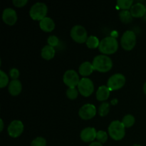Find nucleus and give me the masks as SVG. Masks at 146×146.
<instances>
[{
  "instance_id": "obj_1",
  "label": "nucleus",
  "mask_w": 146,
  "mask_h": 146,
  "mask_svg": "<svg viewBox=\"0 0 146 146\" xmlns=\"http://www.w3.org/2000/svg\"><path fill=\"white\" fill-rule=\"evenodd\" d=\"M95 70L100 72H107L113 66V61L108 56L101 54L94 57L92 62Z\"/></svg>"
},
{
  "instance_id": "obj_2",
  "label": "nucleus",
  "mask_w": 146,
  "mask_h": 146,
  "mask_svg": "<svg viewBox=\"0 0 146 146\" xmlns=\"http://www.w3.org/2000/svg\"><path fill=\"white\" fill-rule=\"evenodd\" d=\"M118 42L113 36H106L100 41L98 49L103 54H111L118 50Z\"/></svg>"
},
{
  "instance_id": "obj_3",
  "label": "nucleus",
  "mask_w": 146,
  "mask_h": 146,
  "mask_svg": "<svg viewBox=\"0 0 146 146\" xmlns=\"http://www.w3.org/2000/svg\"><path fill=\"white\" fill-rule=\"evenodd\" d=\"M125 128L122 122L119 121H113L108 126V133L113 140L120 141L125 136Z\"/></svg>"
},
{
  "instance_id": "obj_4",
  "label": "nucleus",
  "mask_w": 146,
  "mask_h": 146,
  "mask_svg": "<svg viewBox=\"0 0 146 146\" xmlns=\"http://www.w3.org/2000/svg\"><path fill=\"white\" fill-rule=\"evenodd\" d=\"M48 11V7L44 2L35 3L31 6L29 10V15L34 20H42L45 18Z\"/></svg>"
},
{
  "instance_id": "obj_5",
  "label": "nucleus",
  "mask_w": 146,
  "mask_h": 146,
  "mask_svg": "<svg viewBox=\"0 0 146 146\" xmlns=\"http://www.w3.org/2000/svg\"><path fill=\"white\" fill-rule=\"evenodd\" d=\"M136 44V35L131 30L125 31L121 38V44L125 50L133 49Z\"/></svg>"
},
{
  "instance_id": "obj_6",
  "label": "nucleus",
  "mask_w": 146,
  "mask_h": 146,
  "mask_svg": "<svg viewBox=\"0 0 146 146\" xmlns=\"http://www.w3.org/2000/svg\"><path fill=\"white\" fill-rule=\"evenodd\" d=\"M125 84V77L122 74H115L111 76L107 81V86L111 91L122 88Z\"/></svg>"
},
{
  "instance_id": "obj_7",
  "label": "nucleus",
  "mask_w": 146,
  "mask_h": 146,
  "mask_svg": "<svg viewBox=\"0 0 146 146\" xmlns=\"http://www.w3.org/2000/svg\"><path fill=\"white\" fill-rule=\"evenodd\" d=\"M78 88L80 94L84 96H89L94 91L93 81L88 78H82L78 84Z\"/></svg>"
},
{
  "instance_id": "obj_8",
  "label": "nucleus",
  "mask_w": 146,
  "mask_h": 146,
  "mask_svg": "<svg viewBox=\"0 0 146 146\" xmlns=\"http://www.w3.org/2000/svg\"><path fill=\"white\" fill-rule=\"evenodd\" d=\"M71 36L73 39L78 43H84L86 41L87 31L81 25H75L71 29Z\"/></svg>"
},
{
  "instance_id": "obj_9",
  "label": "nucleus",
  "mask_w": 146,
  "mask_h": 146,
  "mask_svg": "<svg viewBox=\"0 0 146 146\" xmlns=\"http://www.w3.org/2000/svg\"><path fill=\"white\" fill-rule=\"evenodd\" d=\"M63 80L66 85L68 86V88H74L76 86H78L79 83V76L76 71L73 69L67 70L64 74Z\"/></svg>"
},
{
  "instance_id": "obj_10",
  "label": "nucleus",
  "mask_w": 146,
  "mask_h": 146,
  "mask_svg": "<svg viewBox=\"0 0 146 146\" xmlns=\"http://www.w3.org/2000/svg\"><path fill=\"white\" fill-rule=\"evenodd\" d=\"M96 108L91 104H86L82 106L78 111V115L82 119L89 120L95 116Z\"/></svg>"
},
{
  "instance_id": "obj_11",
  "label": "nucleus",
  "mask_w": 146,
  "mask_h": 146,
  "mask_svg": "<svg viewBox=\"0 0 146 146\" xmlns=\"http://www.w3.org/2000/svg\"><path fill=\"white\" fill-rule=\"evenodd\" d=\"M7 131L10 136L17 138L24 131V124L19 120H14L9 125Z\"/></svg>"
},
{
  "instance_id": "obj_12",
  "label": "nucleus",
  "mask_w": 146,
  "mask_h": 146,
  "mask_svg": "<svg viewBox=\"0 0 146 146\" xmlns=\"http://www.w3.org/2000/svg\"><path fill=\"white\" fill-rule=\"evenodd\" d=\"M2 19L8 25H14L17 21V12L10 7L4 9L2 13Z\"/></svg>"
},
{
  "instance_id": "obj_13",
  "label": "nucleus",
  "mask_w": 146,
  "mask_h": 146,
  "mask_svg": "<svg viewBox=\"0 0 146 146\" xmlns=\"http://www.w3.org/2000/svg\"><path fill=\"white\" fill-rule=\"evenodd\" d=\"M97 132L93 127H87L81 131L80 137L84 142H91L96 138Z\"/></svg>"
},
{
  "instance_id": "obj_14",
  "label": "nucleus",
  "mask_w": 146,
  "mask_h": 146,
  "mask_svg": "<svg viewBox=\"0 0 146 146\" xmlns=\"http://www.w3.org/2000/svg\"><path fill=\"white\" fill-rule=\"evenodd\" d=\"M131 13L133 17H143L146 13V7L142 3L138 2L135 4H133L131 8Z\"/></svg>"
},
{
  "instance_id": "obj_15",
  "label": "nucleus",
  "mask_w": 146,
  "mask_h": 146,
  "mask_svg": "<svg viewBox=\"0 0 146 146\" xmlns=\"http://www.w3.org/2000/svg\"><path fill=\"white\" fill-rule=\"evenodd\" d=\"M9 92L12 96H17L21 93L22 90V84L18 79L12 80L9 84Z\"/></svg>"
},
{
  "instance_id": "obj_16",
  "label": "nucleus",
  "mask_w": 146,
  "mask_h": 146,
  "mask_svg": "<svg viewBox=\"0 0 146 146\" xmlns=\"http://www.w3.org/2000/svg\"><path fill=\"white\" fill-rule=\"evenodd\" d=\"M39 27L43 31L50 32L54 30V27H55V23L52 19L46 17L45 18L40 21Z\"/></svg>"
},
{
  "instance_id": "obj_17",
  "label": "nucleus",
  "mask_w": 146,
  "mask_h": 146,
  "mask_svg": "<svg viewBox=\"0 0 146 146\" xmlns=\"http://www.w3.org/2000/svg\"><path fill=\"white\" fill-rule=\"evenodd\" d=\"M94 68L93 64L89 61H84L82 64L80 65L78 71L81 75L84 76H89L93 73L94 71Z\"/></svg>"
},
{
  "instance_id": "obj_18",
  "label": "nucleus",
  "mask_w": 146,
  "mask_h": 146,
  "mask_svg": "<svg viewBox=\"0 0 146 146\" xmlns=\"http://www.w3.org/2000/svg\"><path fill=\"white\" fill-rule=\"evenodd\" d=\"M111 90L107 86H101L96 91V98L100 101L108 99L110 96Z\"/></svg>"
},
{
  "instance_id": "obj_19",
  "label": "nucleus",
  "mask_w": 146,
  "mask_h": 146,
  "mask_svg": "<svg viewBox=\"0 0 146 146\" xmlns=\"http://www.w3.org/2000/svg\"><path fill=\"white\" fill-rule=\"evenodd\" d=\"M41 55L44 59L50 60L54 58L55 55V49L50 45H46L42 48L41 51Z\"/></svg>"
},
{
  "instance_id": "obj_20",
  "label": "nucleus",
  "mask_w": 146,
  "mask_h": 146,
  "mask_svg": "<svg viewBox=\"0 0 146 146\" xmlns=\"http://www.w3.org/2000/svg\"><path fill=\"white\" fill-rule=\"evenodd\" d=\"M119 19L124 24H128L133 20V16L128 10H121L119 12Z\"/></svg>"
},
{
  "instance_id": "obj_21",
  "label": "nucleus",
  "mask_w": 146,
  "mask_h": 146,
  "mask_svg": "<svg viewBox=\"0 0 146 146\" xmlns=\"http://www.w3.org/2000/svg\"><path fill=\"white\" fill-rule=\"evenodd\" d=\"M86 46L90 48H96L99 46L100 41L98 37L95 36H90L88 37L86 41Z\"/></svg>"
},
{
  "instance_id": "obj_22",
  "label": "nucleus",
  "mask_w": 146,
  "mask_h": 146,
  "mask_svg": "<svg viewBox=\"0 0 146 146\" xmlns=\"http://www.w3.org/2000/svg\"><path fill=\"white\" fill-rule=\"evenodd\" d=\"M121 122L123 123L124 126L126 127V128H129V127L132 126L135 123V118L131 114H127L123 118Z\"/></svg>"
},
{
  "instance_id": "obj_23",
  "label": "nucleus",
  "mask_w": 146,
  "mask_h": 146,
  "mask_svg": "<svg viewBox=\"0 0 146 146\" xmlns=\"http://www.w3.org/2000/svg\"><path fill=\"white\" fill-rule=\"evenodd\" d=\"M133 3V0H118L117 5L123 10H128V9L131 8Z\"/></svg>"
},
{
  "instance_id": "obj_24",
  "label": "nucleus",
  "mask_w": 146,
  "mask_h": 146,
  "mask_svg": "<svg viewBox=\"0 0 146 146\" xmlns=\"http://www.w3.org/2000/svg\"><path fill=\"white\" fill-rule=\"evenodd\" d=\"M109 108L110 105L108 103L104 102L100 105V106L98 107V113L100 114L101 116H105L109 112Z\"/></svg>"
},
{
  "instance_id": "obj_25",
  "label": "nucleus",
  "mask_w": 146,
  "mask_h": 146,
  "mask_svg": "<svg viewBox=\"0 0 146 146\" xmlns=\"http://www.w3.org/2000/svg\"><path fill=\"white\" fill-rule=\"evenodd\" d=\"M96 139L98 142L104 143L108 140V134L106 131H98L96 134Z\"/></svg>"
},
{
  "instance_id": "obj_26",
  "label": "nucleus",
  "mask_w": 146,
  "mask_h": 146,
  "mask_svg": "<svg viewBox=\"0 0 146 146\" xmlns=\"http://www.w3.org/2000/svg\"><path fill=\"white\" fill-rule=\"evenodd\" d=\"M9 83V77L6 74V73L4 71L1 70L0 71V87L4 88V86L8 84Z\"/></svg>"
},
{
  "instance_id": "obj_27",
  "label": "nucleus",
  "mask_w": 146,
  "mask_h": 146,
  "mask_svg": "<svg viewBox=\"0 0 146 146\" xmlns=\"http://www.w3.org/2000/svg\"><path fill=\"white\" fill-rule=\"evenodd\" d=\"M31 146H46V141L43 137H37L35 139L33 140L31 143Z\"/></svg>"
},
{
  "instance_id": "obj_28",
  "label": "nucleus",
  "mask_w": 146,
  "mask_h": 146,
  "mask_svg": "<svg viewBox=\"0 0 146 146\" xmlns=\"http://www.w3.org/2000/svg\"><path fill=\"white\" fill-rule=\"evenodd\" d=\"M78 95V91L76 88H68L66 90V96L70 99H75L77 98Z\"/></svg>"
},
{
  "instance_id": "obj_29",
  "label": "nucleus",
  "mask_w": 146,
  "mask_h": 146,
  "mask_svg": "<svg viewBox=\"0 0 146 146\" xmlns=\"http://www.w3.org/2000/svg\"><path fill=\"white\" fill-rule=\"evenodd\" d=\"M47 42H48V45L54 47L58 45V42H59V40H58V38L56 36L51 35L48 36V39H47Z\"/></svg>"
},
{
  "instance_id": "obj_30",
  "label": "nucleus",
  "mask_w": 146,
  "mask_h": 146,
  "mask_svg": "<svg viewBox=\"0 0 146 146\" xmlns=\"http://www.w3.org/2000/svg\"><path fill=\"white\" fill-rule=\"evenodd\" d=\"M9 75L13 80L17 79L19 76V71L16 68H11L9 71Z\"/></svg>"
},
{
  "instance_id": "obj_31",
  "label": "nucleus",
  "mask_w": 146,
  "mask_h": 146,
  "mask_svg": "<svg viewBox=\"0 0 146 146\" xmlns=\"http://www.w3.org/2000/svg\"><path fill=\"white\" fill-rule=\"evenodd\" d=\"M28 2V0H13V4L17 7H21L25 6Z\"/></svg>"
},
{
  "instance_id": "obj_32",
  "label": "nucleus",
  "mask_w": 146,
  "mask_h": 146,
  "mask_svg": "<svg viewBox=\"0 0 146 146\" xmlns=\"http://www.w3.org/2000/svg\"><path fill=\"white\" fill-rule=\"evenodd\" d=\"M89 146H103V145L101 143L98 142V141H94V142L91 143Z\"/></svg>"
},
{
  "instance_id": "obj_33",
  "label": "nucleus",
  "mask_w": 146,
  "mask_h": 146,
  "mask_svg": "<svg viewBox=\"0 0 146 146\" xmlns=\"http://www.w3.org/2000/svg\"><path fill=\"white\" fill-rule=\"evenodd\" d=\"M0 122H1V128H0V131H2L3 128H4V123H3V120L0 119Z\"/></svg>"
},
{
  "instance_id": "obj_34",
  "label": "nucleus",
  "mask_w": 146,
  "mask_h": 146,
  "mask_svg": "<svg viewBox=\"0 0 146 146\" xmlns=\"http://www.w3.org/2000/svg\"><path fill=\"white\" fill-rule=\"evenodd\" d=\"M143 91H144V93L146 94V81L143 85Z\"/></svg>"
},
{
  "instance_id": "obj_35",
  "label": "nucleus",
  "mask_w": 146,
  "mask_h": 146,
  "mask_svg": "<svg viewBox=\"0 0 146 146\" xmlns=\"http://www.w3.org/2000/svg\"><path fill=\"white\" fill-rule=\"evenodd\" d=\"M133 146H142V145H139V144H134V145H133Z\"/></svg>"
},
{
  "instance_id": "obj_36",
  "label": "nucleus",
  "mask_w": 146,
  "mask_h": 146,
  "mask_svg": "<svg viewBox=\"0 0 146 146\" xmlns=\"http://www.w3.org/2000/svg\"><path fill=\"white\" fill-rule=\"evenodd\" d=\"M145 7H146V3H145Z\"/></svg>"
}]
</instances>
